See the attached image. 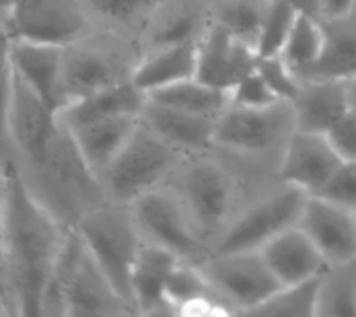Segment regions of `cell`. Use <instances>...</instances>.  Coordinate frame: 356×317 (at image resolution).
Segmentation results:
<instances>
[{"label":"cell","instance_id":"cell-38","mask_svg":"<svg viewBox=\"0 0 356 317\" xmlns=\"http://www.w3.org/2000/svg\"><path fill=\"white\" fill-rule=\"evenodd\" d=\"M332 143L344 158H356V74L348 79V113L330 132Z\"/></svg>","mask_w":356,"mask_h":317},{"label":"cell","instance_id":"cell-41","mask_svg":"<svg viewBox=\"0 0 356 317\" xmlns=\"http://www.w3.org/2000/svg\"><path fill=\"white\" fill-rule=\"evenodd\" d=\"M2 245H4V177H0V295H2Z\"/></svg>","mask_w":356,"mask_h":317},{"label":"cell","instance_id":"cell-34","mask_svg":"<svg viewBox=\"0 0 356 317\" xmlns=\"http://www.w3.org/2000/svg\"><path fill=\"white\" fill-rule=\"evenodd\" d=\"M10 91H13V66L0 70V173L6 177L17 169L15 147L10 136Z\"/></svg>","mask_w":356,"mask_h":317},{"label":"cell","instance_id":"cell-40","mask_svg":"<svg viewBox=\"0 0 356 317\" xmlns=\"http://www.w3.org/2000/svg\"><path fill=\"white\" fill-rule=\"evenodd\" d=\"M289 4H293L299 13L311 15L321 19V0H286Z\"/></svg>","mask_w":356,"mask_h":317},{"label":"cell","instance_id":"cell-9","mask_svg":"<svg viewBox=\"0 0 356 317\" xmlns=\"http://www.w3.org/2000/svg\"><path fill=\"white\" fill-rule=\"evenodd\" d=\"M309 196L299 186L274 181L241 209L214 252H259L276 235L299 225Z\"/></svg>","mask_w":356,"mask_h":317},{"label":"cell","instance_id":"cell-16","mask_svg":"<svg viewBox=\"0 0 356 317\" xmlns=\"http://www.w3.org/2000/svg\"><path fill=\"white\" fill-rule=\"evenodd\" d=\"M257 52L245 42L237 40L216 23L198 40V68L196 79L210 87L231 91L239 81L255 70Z\"/></svg>","mask_w":356,"mask_h":317},{"label":"cell","instance_id":"cell-21","mask_svg":"<svg viewBox=\"0 0 356 317\" xmlns=\"http://www.w3.org/2000/svg\"><path fill=\"white\" fill-rule=\"evenodd\" d=\"M218 117H206L188 111H179L173 107L159 106L149 101L140 113V122L167 140L171 147L181 151L184 155L202 153L214 147V128Z\"/></svg>","mask_w":356,"mask_h":317},{"label":"cell","instance_id":"cell-33","mask_svg":"<svg viewBox=\"0 0 356 317\" xmlns=\"http://www.w3.org/2000/svg\"><path fill=\"white\" fill-rule=\"evenodd\" d=\"M297 15L299 10L286 0H270L255 44L257 56H280Z\"/></svg>","mask_w":356,"mask_h":317},{"label":"cell","instance_id":"cell-5","mask_svg":"<svg viewBox=\"0 0 356 317\" xmlns=\"http://www.w3.org/2000/svg\"><path fill=\"white\" fill-rule=\"evenodd\" d=\"M297 130L291 101L270 107H227L214 128V149L241 161L255 173L278 179V167L289 138Z\"/></svg>","mask_w":356,"mask_h":317},{"label":"cell","instance_id":"cell-39","mask_svg":"<svg viewBox=\"0 0 356 317\" xmlns=\"http://www.w3.org/2000/svg\"><path fill=\"white\" fill-rule=\"evenodd\" d=\"M356 8V0H321V19L342 17Z\"/></svg>","mask_w":356,"mask_h":317},{"label":"cell","instance_id":"cell-31","mask_svg":"<svg viewBox=\"0 0 356 317\" xmlns=\"http://www.w3.org/2000/svg\"><path fill=\"white\" fill-rule=\"evenodd\" d=\"M317 316L356 317V260L325 270L321 276Z\"/></svg>","mask_w":356,"mask_h":317},{"label":"cell","instance_id":"cell-10","mask_svg":"<svg viewBox=\"0 0 356 317\" xmlns=\"http://www.w3.org/2000/svg\"><path fill=\"white\" fill-rule=\"evenodd\" d=\"M143 241L171 252L179 262L200 266L212 250L194 231L190 216L169 184L140 196L130 204Z\"/></svg>","mask_w":356,"mask_h":317},{"label":"cell","instance_id":"cell-22","mask_svg":"<svg viewBox=\"0 0 356 317\" xmlns=\"http://www.w3.org/2000/svg\"><path fill=\"white\" fill-rule=\"evenodd\" d=\"M177 264L179 260L171 252L143 241L132 274L136 316H171L165 301V284Z\"/></svg>","mask_w":356,"mask_h":317},{"label":"cell","instance_id":"cell-20","mask_svg":"<svg viewBox=\"0 0 356 317\" xmlns=\"http://www.w3.org/2000/svg\"><path fill=\"white\" fill-rule=\"evenodd\" d=\"M259 254L282 286L307 282L321 276L330 268L299 225L276 235L259 250Z\"/></svg>","mask_w":356,"mask_h":317},{"label":"cell","instance_id":"cell-2","mask_svg":"<svg viewBox=\"0 0 356 317\" xmlns=\"http://www.w3.org/2000/svg\"><path fill=\"white\" fill-rule=\"evenodd\" d=\"M274 181L278 179L259 175L212 147L186 155L169 186L188 212L198 237L214 252V245L241 209Z\"/></svg>","mask_w":356,"mask_h":317},{"label":"cell","instance_id":"cell-19","mask_svg":"<svg viewBox=\"0 0 356 317\" xmlns=\"http://www.w3.org/2000/svg\"><path fill=\"white\" fill-rule=\"evenodd\" d=\"M62 50L64 46L29 40H10V66L44 101L54 109L66 106L62 87Z\"/></svg>","mask_w":356,"mask_h":317},{"label":"cell","instance_id":"cell-36","mask_svg":"<svg viewBox=\"0 0 356 317\" xmlns=\"http://www.w3.org/2000/svg\"><path fill=\"white\" fill-rule=\"evenodd\" d=\"M315 196L356 211V158H344Z\"/></svg>","mask_w":356,"mask_h":317},{"label":"cell","instance_id":"cell-24","mask_svg":"<svg viewBox=\"0 0 356 317\" xmlns=\"http://www.w3.org/2000/svg\"><path fill=\"white\" fill-rule=\"evenodd\" d=\"M140 124V115H113L70 130L89 167L99 175L118 157Z\"/></svg>","mask_w":356,"mask_h":317},{"label":"cell","instance_id":"cell-4","mask_svg":"<svg viewBox=\"0 0 356 317\" xmlns=\"http://www.w3.org/2000/svg\"><path fill=\"white\" fill-rule=\"evenodd\" d=\"M44 316H134L118 297L74 227L68 229L51 270Z\"/></svg>","mask_w":356,"mask_h":317},{"label":"cell","instance_id":"cell-37","mask_svg":"<svg viewBox=\"0 0 356 317\" xmlns=\"http://www.w3.org/2000/svg\"><path fill=\"white\" fill-rule=\"evenodd\" d=\"M278 101H284L276 95V91L268 85V81L254 70L252 74H248L243 81H239L233 89H231V104L241 107H270Z\"/></svg>","mask_w":356,"mask_h":317},{"label":"cell","instance_id":"cell-1","mask_svg":"<svg viewBox=\"0 0 356 317\" xmlns=\"http://www.w3.org/2000/svg\"><path fill=\"white\" fill-rule=\"evenodd\" d=\"M64 227L27 190L17 169L4 177L2 297L10 316H44V299Z\"/></svg>","mask_w":356,"mask_h":317},{"label":"cell","instance_id":"cell-28","mask_svg":"<svg viewBox=\"0 0 356 317\" xmlns=\"http://www.w3.org/2000/svg\"><path fill=\"white\" fill-rule=\"evenodd\" d=\"M161 0H81L93 29H107L138 40Z\"/></svg>","mask_w":356,"mask_h":317},{"label":"cell","instance_id":"cell-6","mask_svg":"<svg viewBox=\"0 0 356 317\" xmlns=\"http://www.w3.org/2000/svg\"><path fill=\"white\" fill-rule=\"evenodd\" d=\"M140 60L143 50L134 38L107 29H91L83 38L66 44L62 50L66 106L91 93L132 81Z\"/></svg>","mask_w":356,"mask_h":317},{"label":"cell","instance_id":"cell-18","mask_svg":"<svg viewBox=\"0 0 356 317\" xmlns=\"http://www.w3.org/2000/svg\"><path fill=\"white\" fill-rule=\"evenodd\" d=\"M301 87L291 101L297 130L330 134L348 113V79H299Z\"/></svg>","mask_w":356,"mask_h":317},{"label":"cell","instance_id":"cell-12","mask_svg":"<svg viewBox=\"0 0 356 317\" xmlns=\"http://www.w3.org/2000/svg\"><path fill=\"white\" fill-rule=\"evenodd\" d=\"M58 130H60L58 109H54L48 101H44L13 70L10 136H13L19 173L33 169L44 158Z\"/></svg>","mask_w":356,"mask_h":317},{"label":"cell","instance_id":"cell-8","mask_svg":"<svg viewBox=\"0 0 356 317\" xmlns=\"http://www.w3.org/2000/svg\"><path fill=\"white\" fill-rule=\"evenodd\" d=\"M184 157L140 122L126 147L99 173L105 198L130 206L140 196L169 184Z\"/></svg>","mask_w":356,"mask_h":317},{"label":"cell","instance_id":"cell-11","mask_svg":"<svg viewBox=\"0 0 356 317\" xmlns=\"http://www.w3.org/2000/svg\"><path fill=\"white\" fill-rule=\"evenodd\" d=\"M200 268L231 316H250L282 288L259 252H214Z\"/></svg>","mask_w":356,"mask_h":317},{"label":"cell","instance_id":"cell-35","mask_svg":"<svg viewBox=\"0 0 356 317\" xmlns=\"http://www.w3.org/2000/svg\"><path fill=\"white\" fill-rule=\"evenodd\" d=\"M255 70L268 81V85L276 91L280 99L293 101L297 97L301 81L280 56H257Z\"/></svg>","mask_w":356,"mask_h":317},{"label":"cell","instance_id":"cell-29","mask_svg":"<svg viewBox=\"0 0 356 317\" xmlns=\"http://www.w3.org/2000/svg\"><path fill=\"white\" fill-rule=\"evenodd\" d=\"M323 44H325L323 21L317 17L299 13L286 38V44L280 52V58L299 79H303L319 62Z\"/></svg>","mask_w":356,"mask_h":317},{"label":"cell","instance_id":"cell-45","mask_svg":"<svg viewBox=\"0 0 356 317\" xmlns=\"http://www.w3.org/2000/svg\"><path fill=\"white\" fill-rule=\"evenodd\" d=\"M355 10H356V8H355Z\"/></svg>","mask_w":356,"mask_h":317},{"label":"cell","instance_id":"cell-44","mask_svg":"<svg viewBox=\"0 0 356 317\" xmlns=\"http://www.w3.org/2000/svg\"><path fill=\"white\" fill-rule=\"evenodd\" d=\"M355 216H356V211H355Z\"/></svg>","mask_w":356,"mask_h":317},{"label":"cell","instance_id":"cell-23","mask_svg":"<svg viewBox=\"0 0 356 317\" xmlns=\"http://www.w3.org/2000/svg\"><path fill=\"white\" fill-rule=\"evenodd\" d=\"M145 106L147 93L134 81H128L70 101L64 109L58 111V115L68 130H74L79 126L113 115H140Z\"/></svg>","mask_w":356,"mask_h":317},{"label":"cell","instance_id":"cell-27","mask_svg":"<svg viewBox=\"0 0 356 317\" xmlns=\"http://www.w3.org/2000/svg\"><path fill=\"white\" fill-rule=\"evenodd\" d=\"M147 97L149 101L159 104V106L173 107L179 111L206 115V117H218L231 106V91L210 87L202 81H198L196 76L154 89L151 93H147Z\"/></svg>","mask_w":356,"mask_h":317},{"label":"cell","instance_id":"cell-15","mask_svg":"<svg viewBox=\"0 0 356 317\" xmlns=\"http://www.w3.org/2000/svg\"><path fill=\"white\" fill-rule=\"evenodd\" d=\"M342 161L330 134L295 130L280 158L278 179L317 194Z\"/></svg>","mask_w":356,"mask_h":317},{"label":"cell","instance_id":"cell-17","mask_svg":"<svg viewBox=\"0 0 356 317\" xmlns=\"http://www.w3.org/2000/svg\"><path fill=\"white\" fill-rule=\"evenodd\" d=\"M210 23L208 0H161L136 42L145 56L175 44L198 42Z\"/></svg>","mask_w":356,"mask_h":317},{"label":"cell","instance_id":"cell-26","mask_svg":"<svg viewBox=\"0 0 356 317\" xmlns=\"http://www.w3.org/2000/svg\"><path fill=\"white\" fill-rule=\"evenodd\" d=\"M325 31V44L315 68L303 76H332V79H350L356 74V10L321 19Z\"/></svg>","mask_w":356,"mask_h":317},{"label":"cell","instance_id":"cell-3","mask_svg":"<svg viewBox=\"0 0 356 317\" xmlns=\"http://www.w3.org/2000/svg\"><path fill=\"white\" fill-rule=\"evenodd\" d=\"M19 175L31 196L64 227H76L87 212L107 202L99 175L62 122L44 158Z\"/></svg>","mask_w":356,"mask_h":317},{"label":"cell","instance_id":"cell-32","mask_svg":"<svg viewBox=\"0 0 356 317\" xmlns=\"http://www.w3.org/2000/svg\"><path fill=\"white\" fill-rule=\"evenodd\" d=\"M325 274V272H323ZM321 274V276H323ZM321 276L307 282L282 286L268 301L257 305L248 317H313L317 316Z\"/></svg>","mask_w":356,"mask_h":317},{"label":"cell","instance_id":"cell-43","mask_svg":"<svg viewBox=\"0 0 356 317\" xmlns=\"http://www.w3.org/2000/svg\"><path fill=\"white\" fill-rule=\"evenodd\" d=\"M0 177H4V175H2V173H0Z\"/></svg>","mask_w":356,"mask_h":317},{"label":"cell","instance_id":"cell-42","mask_svg":"<svg viewBox=\"0 0 356 317\" xmlns=\"http://www.w3.org/2000/svg\"><path fill=\"white\" fill-rule=\"evenodd\" d=\"M17 4V0H0V21L6 25L10 13H13V6Z\"/></svg>","mask_w":356,"mask_h":317},{"label":"cell","instance_id":"cell-30","mask_svg":"<svg viewBox=\"0 0 356 317\" xmlns=\"http://www.w3.org/2000/svg\"><path fill=\"white\" fill-rule=\"evenodd\" d=\"M210 19L255 50L270 0H208Z\"/></svg>","mask_w":356,"mask_h":317},{"label":"cell","instance_id":"cell-14","mask_svg":"<svg viewBox=\"0 0 356 317\" xmlns=\"http://www.w3.org/2000/svg\"><path fill=\"white\" fill-rule=\"evenodd\" d=\"M299 227L330 266L353 264L356 260L355 211L311 194Z\"/></svg>","mask_w":356,"mask_h":317},{"label":"cell","instance_id":"cell-7","mask_svg":"<svg viewBox=\"0 0 356 317\" xmlns=\"http://www.w3.org/2000/svg\"><path fill=\"white\" fill-rule=\"evenodd\" d=\"M89 254L102 268L118 297L134 311L132 274L143 245L132 209L128 204L103 202L89 211L74 227Z\"/></svg>","mask_w":356,"mask_h":317},{"label":"cell","instance_id":"cell-13","mask_svg":"<svg viewBox=\"0 0 356 317\" xmlns=\"http://www.w3.org/2000/svg\"><path fill=\"white\" fill-rule=\"evenodd\" d=\"M10 38L66 46L93 29L81 0H17L6 21Z\"/></svg>","mask_w":356,"mask_h":317},{"label":"cell","instance_id":"cell-25","mask_svg":"<svg viewBox=\"0 0 356 317\" xmlns=\"http://www.w3.org/2000/svg\"><path fill=\"white\" fill-rule=\"evenodd\" d=\"M198 68V42L175 44L169 48H161L151 54H145L132 81L145 91L194 79Z\"/></svg>","mask_w":356,"mask_h":317}]
</instances>
